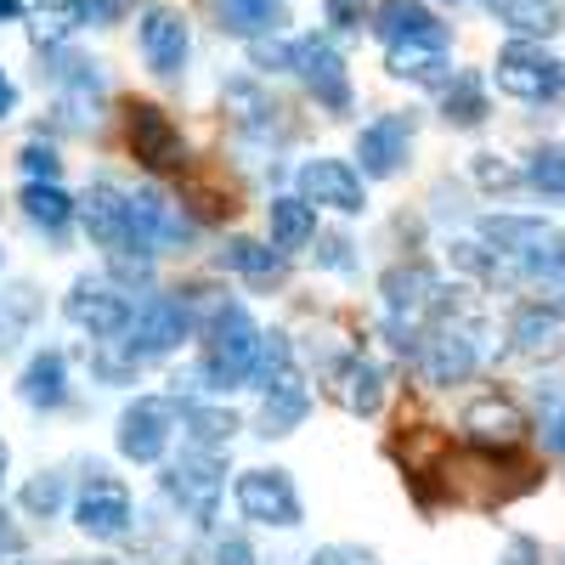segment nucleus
<instances>
[{
  "instance_id": "7ed1b4c3",
  "label": "nucleus",
  "mask_w": 565,
  "mask_h": 565,
  "mask_svg": "<svg viewBox=\"0 0 565 565\" xmlns=\"http://www.w3.org/2000/svg\"><path fill=\"white\" fill-rule=\"evenodd\" d=\"M447 311V289L436 271L424 266H396L385 277V328L396 351H418L424 345V322H436Z\"/></svg>"
},
{
  "instance_id": "aec40b11",
  "label": "nucleus",
  "mask_w": 565,
  "mask_h": 565,
  "mask_svg": "<svg viewBox=\"0 0 565 565\" xmlns=\"http://www.w3.org/2000/svg\"><path fill=\"white\" fill-rule=\"evenodd\" d=\"M141 57L153 74H181L186 63V23L170 7H148L141 12Z\"/></svg>"
},
{
  "instance_id": "a211bd4d",
  "label": "nucleus",
  "mask_w": 565,
  "mask_h": 565,
  "mask_svg": "<svg viewBox=\"0 0 565 565\" xmlns=\"http://www.w3.org/2000/svg\"><path fill=\"white\" fill-rule=\"evenodd\" d=\"M407 148H413V119L407 114H380L373 125H362V136H356L362 175H396L407 164Z\"/></svg>"
},
{
  "instance_id": "6e6552de",
  "label": "nucleus",
  "mask_w": 565,
  "mask_h": 565,
  "mask_svg": "<svg viewBox=\"0 0 565 565\" xmlns=\"http://www.w3.org/2000/svg\"><path fill=\"white\" fill-rule=\"evenodd\" d=\"M186 328H193L186 306L170 300V295H153V300H141V306L130 311V328L119 334V345H125L130 362H153V356H170V351L186 340Z\"/></svg>"
},
{
  "instance_id": "c85d7f7f",
  "label": "nucleus",
  "mask_w": 565,
  "mask_h": 565,
  "mask_svg": "<svg viewBox=\"0 0 565 565\" xmlns=\"http://www.w3.org/2000/svg\"><path fill=\"white\" fill-rule=\"evenodd\" d=\"M441 114H447V125H481L487 119V85L476 74L441 79Z\"/></svg>"
},
{
  "instance_id": "72a5a7b5",
  "label": "nucleus",
  "mask_w": 565,
  "mask_h": 565,
  "mask_svg": "<svg viewBox=\"0 0 565 565\" xmlns=\"http://www.w3.org/2000/svg\"><path fill=\"white\" fill-rule=\"evenodd\" d=\"M74 29H79V7H52V12L34 18L29 34H34V45H45V52H52V45H57L63 34H74Z\"/></svg>"
},
{
  "instance_id": "ea45409f",
  "label": "nucleus",
  "mask_w": 565,
  "mask_h": 565,
  "mask_svg": "<svg viewBox=\"0 0 565 565\" xmlns=\"http://www.w3.org/2000/svg\"><path fill=\"white\" fill-rule=\"evenodd\" d=\"M345 249H351L345 238H328V244H322V266H334V271H345V266H351V255H345Z\"/></svg>"
},
{
  "instance_id": "6ab92c4d",
  "label": "nucleus",
  "mask_w": 565,
  "mask_h": 565,
  "mask_svg": "<svg viewBox=\"0 0 565 565\" xmlns=\"http://www.w3.org/2000/svg\"><path fill=\"white\" fill-rule=\"evenodd\" d=\"M328 391H334V402H340L345 413L373 418V413L385 407V373H380V362H367V356L356 351V356H345L334 373H328Z\"/></svg>"
},
{
  "instance_id": "393cba45",
  "label": "nucleus",
  "mask_w": 565,
  "mask_h": 565,
  "mask_svg": "<svg viewBox=\"0 0 565 565\" xmlns=\"http://www.w3.org/2000/svg\"><path fill=\"white\" fill-rule=\"evenodd\" d=\"M514 351H526V356H537V351H554L559 340H565V317L554 311V306H521L514 311Z\"/></svg>"
},
{
  "instance_id": "f257e3e1",
  "label": "nucleus",
  "mask_w": 565,
  "mask_h": 565,
  "mask_svg": "<svg viewBox=\"0 0 565 565\" xmlns=\"http://www.w3.org/2000/svg\"><path fill=\"white\" fill-rule=\"evenodd\" d=\"M481 244L498 255L503 271L543 277V282H559V277H565V238H559L548 221L492 215V221H481Z\"/></svg>"
},
{
  "instance_id": "f03ea898",
  "label": "nucleus",
  "mask_w": 565,
  "mask_h": 565,
  "mask_svg": "<svg viewBox=\"0 0 565 565\" xmlns=\"http://www.w3.org/2000/svg\"><path fill=\"white\" fill-rule=\"evenodd\" d=\"M266 334L255 328V317L244 306H221L210 317V345H204V385L210 391H238L255 380Z\"/></svg>"
},
{
  "instance_id": "cd10ccee",
  "label": "nucleus",
  "mask_w": 565,
  "mask_h": 565,
  "mask_svg": "<svg viewBox=\"0 0 565 565\" xmlns=\"http://www.w3.org/2000/svg\"><path fill=\"white\" fill-rule=\"evenodd\" d=\"M215 12H221V29H226V34L260 40L266 29H277L282 0H215Z\"/></svg>"
},
{
  "instance_id": "4c0bfd02",
  "label": "nucleus",
  "mask_w": 565,
  "mask_h": 565,
  "mask_svg": "<svg viewBox=\"0 0 565 565\" xmlns=\"http://www.w3.org/2000/svg\"><path fill=\"white\" fill-rule=\"evenodd\" d=\"M328 7V23H340V29H356L362 12H367V0H322Z\"/></svg>"
},
{
  "instance_id": "39448f33",
  "label": "nucleus",
  "mask_w": 565,
  "mask_h": 565,
  "mask_svg": "<svg viewBox=\"0 0 565 565\" xmlns=\"http://www.w3.org/2000/svg\"><path fill=\"white\" fill-rule=\"evenodd\" d=\"M90 244L108 255H141V232H136V193H125L119 181H97L79 204Z\"/></svg>"
},
{
  "instance_id": "c9c22d12",
  "label": "nucleus",
  "mask_w": 565,
  "mask_h": 565,
  "mask_svg": "<svg viewBox=\"0 0 565 565\" xmlns=\"http://www.w3.org/2000/svg\"><path fill=\"white\" fill-rule=\"evenodd\" d=\"M23 170H29V181H57L63 159L45 148V141H29V148H23Z\"/></svg>"
},
{
  "instance_id": "bb28decb",
  "label": "nucleus",
  "mask_w": 565,
  "mask_h": 565,
  "mask_svg": "<svg viewBox=\"0 0 565 565\" xmlns=\"http://www.w3.org/2000/svg\"><path fill=\"white\" fill-rule=\"evenodd\" d=\"M18 204H23V215H29L34 226H45V232H63V226H68V221L79 215V204H74L68 193H63L57 181H29Z\"/></svg>"
},
{
  "instance_id": "1a4fd4ad",
  "label": "nucleus",
  "mask_w": 565,
  "mask_h": 565,
  "mask_svg": "<svg viewBox=\"0 0 565 565\" xmlns=\"http://www.w3.org/2000/svg\"><path fill=\"white\" fill-rule=\"evenodd\" d=\"M130 311H136L130 295L119 289V282H108V277H79L68 289V300H63V317L74 328H85L90 340H119L130 328Z\"/></svg>"
},
{
  "instance_id": "4be33fe9",
  "label": "nucleus",
  "mask_w": 565,
  "mask_h": 565,
  "mask_svg": "<svg viewBox=\"0 0 565 565\" xmlns=\"http://www.w3.org/2000/svg\"><path fill=\"white\" fill-rule=\"evenodd\" d=\"M385 63L396 79H418V85H441L447 79V45H430V40H402V45H385Z\"/></svg>"
},
{
  "instance_id": "f3484780",
  "label": "nucleus",
  "mask_w": 565,
  "mask_h": 565,
  "mask_svg": "<svg viewBox=\"0 0 565 565\" xmlns=\"http://www.w3.org/2000/svg\"><path fill=\"white\" fill-rule=\"evenodd\" d=\"M300 199L322 204V210H340V215H362V170L345 159H311L300 164Z\"/></svg>"
},
{
  "instance_id": "49530a36",
  "label": "nucleus",
  "mask_w": 565,
  "mask_h": 565,
  "mask_svg": "<svg viewBox=\"0 0 565 565\" xmlns=\"http://www.w3.org/2000/svg\"><path fill=\"white\" fill-rule=\"evenodd\" d=\"M548 447H559V452H565V413L548 424Z\"/></svg>"
},
{
  "instance_id": "de8ad7c7",
  "label": "nucleus",
  "mask_w": 565,
  "mask_h": 565,
  "mask_svg": "<svg viewBox=\"0 0 565 565\" xmlns=\"http://www.w3.org/2000/svg\"><path fill=\"white\" fill-rule=\"evenodd\" d=\"M12 18H23V0H0V23H12Z\"/></svg>"
},
{
  "instance_id": "ddd939ff",
  "label": "nucleus",
  "mask_w": 565,
  "mask_h": 565,
  "mask_svg": "<svg viewBox=\"0 0 565 565\" xmlns=\"http://www.w3.org/2000/svg\"><path fill=\"white\" fill-rule=\"evenodd\" d=\"M238 509L249 514V521H260V526H300V492H295V481H289V469H244L238 476Z\"/></svg>"
},
{
  "instance_id": "37998d69",
  "label": "nucleus",
  "mask_w": 565,
  "mask_h": 565,
  "mask_svg": "<svg viewBox=\"0 0 565 565\" xmlns=\"http://www.w3.org/2000/svg\"><path fill=\"white\" fill-rule=\"evenodd\" d=\"M532 559H537V548H532L526 537H514V543H509V559H503V565H532Z\"/></svg>"
},
{
  "instance_id": "9d476101",
  "label": "nucleus",
  "mask_w": 565,
  "mask_h": 565,
  "mask_svg": "<svg viewBox=\"0 0 565 565\" xmlns=\"http://www.w3.org/2000/svg\"><path fill=\"white\" fill-rule=\"evenodd\" d=\"M289 68L300 74V85L328 108V114H345L351 108V74H345V57L334 52V40H289Z\"/></svg>"
},
{
  "instance_id": "dca6fc26",
  "label": "nucleus",
  "mask_w": 565,
  "mask_h": 565,
  "mask_svg": "<svg viewBox=\"0 0 565 565\" xmlns=\"http://www.w3.org/2000/svg\"><path fill=\"white\" fill-rule=\"evenodd\" d=\"M125 130H130V153L148 164V170H181V164H186L181 130H175L170 114H159L153 103H136L130 119H125Z\"/></svg>"
},
{
  "instance_id": "a19ab883",
  "label": "nucleus",
  "mask_w": 565,
  "mask_h": 565,
  "mask_svg": "<svg viewBox=\"0 0 565 565\" xmlns=\"http://www.w3.org/2000/svg\"><path fill=\"white\" fill-rule=\"evenodd\" d=\"M476 175H481L487 186H509V170H503V164H492V153H481V164H476Z\"/></svg>"
},
{
  "instance_id": "b1692460",
  "label": "nucleus",
  "mask_w": 565,
  "mask_h": 565,
  "mask_svg": "<svg viewBox=\"0 0 565 565\" xmlns=\"http://www.w3.org/2000/svg\"><path fill=\"white\" fill-rule=\"evenodd\" d=\"M317 238V210L311 199H271V249H306Z\"/></svg>"
},
{
  "instance_id": "4468645a",
  "label": "nucleus",
  "mask_w": 565,
  "mask_h": 565,
  "mask_svg": "<svg viewBox=\"0 0 565 565\" xmlns=\"http://www.w3.org/2000/svg\"><path fill=\"white\" fill-rule=\"evenodd\" d=\"M74 526L97 543H119L130 532V492L108 481L103 469H90V481L79 487V503H74Z\"/></svg>"
},
{
  "instance_id": "09e8293b",
  "label": "nucleus",
  "mask_w": 565,
  "mask_h": 565,
  "mask_svg": "<svg viewBox=\"0 0 565 565\" xmlns=\"http://www.w3.org/2000/svg\"><path fill=\"white\" fill-rule=\"evenodd\" d=\"M7 463H12V452H7V441H0V481H7Z\"/></svg>"
},
{
  "instance_id": "8fccbe9b",
  "label": "nucleus",
  "mask_w": 565,
  "mask_h": 565,
  "mask_svg": "<svg viewBox=\"0 0 565 565\" xmlns=\"http://www.w3.org/2000/svg\"><path fill=\"white\" fill-rule=\"evenodd\" d=\"M559 289H565V277H559Z\"/></svg>"
},
{
  "instance_id": "2f4dec72",
  "label": "nucleus",
  "mask_w": 565,
  "mask_h": 565,
  "mask_svg": "<svg viewBox=\"0 0 565 565\" xmlns=\"http://www.w3.org/2000/svg\"><path fill=\"white\" fill-rule=\"evenodd\" d=\"M526 181L537 186L543 199H565V148H537L532 159H526Z\"/></svg>"
},
{
  "instance_id": "5701e85b",
  "label": "nucleus",
  "mask_w": 565,
  "mask_h": 565,
  "mask_svg": "<svg viewBox=\"0 0 565 565\" xmlns=\"http://www.w3.org/2000/svg\"><path fill=\"white\" fill-rule=\"evenodd\" d=\"M23 402L29 407H63L68 402V362L57 351H40L29 367H23Z\"/></svg>"
},
{
  "instance_id": "a18cd8bd",
  "label": "nucleus",
  "mask_w": 565,
  "mask_h": 565,
  "mask_svg": "<svg viewBox=\"0 0 565 565\" xmlns=\"http://www.w3.org/2000/svg\"><path fill=\"white\" fill-rule=\"evenodd\" d=\"M12 103H18V90H12V79H7V74H0V119L12 114Z\"/></svg>"
},
{
  "instance_id": "9b49d317",
  "label": "nucleus",
  "mask_w": 565,
  "mask_h": 565,
  "mask_svg": "<svg viewBox=\"0 0 565 565\" xmlns=\"http://www.w3.org/2000/svg\"><path fill=\"white\" fill-rule=\"evenodd\" d=\"M175 424H181V413H175L170 396H136L119 413V452L136 458V463H159L170 436H175Z\"/></svg>"
},
{
  "instance_id": "412c9836",
  "label": "nucleus",
  "mask_w": 565,
  "mask_h": 565,
  "mask_svg": "<svg viewBox=\"0 0 565 565\" xmlns=\"http://www.w3.org/2000/svg\"><path fill=\"white\" fill-rule=\"evenodd\" d=\"M373 34L385 45H402V40H430V45H447V29L436 23V12L424 0H380L373 12Z\"/></svg>"
},
{
  "instance_id": "c756f323",
  "label": "nucleus",
  "mask_w": 565,
  "mask_h": 565,
  "mask_svg": "<svg viewBox=\"0 0 565 565\" xmlns=\"http://www.w3.org/2000/svg\"><path fill=\"white\" fill-rule=\"evenodd\" d=\"M221 266L238 271V277H255V282H277L282 277V249H266V244H249V238H232L221 249Z\"/></svg>"
},
{
  "instance_id": "2eb2a0df",
  "label": "nucleus",
  "mask_w": 565,
  "mask_h": 565,
  "mask_svg": "<svg viewBox=\"0 0 565 565\" xmlns=\"http://www.w3.org/2000/svg\"><path fill=\"white\" fill-rule=\"evenodd\" d=\"M463 436H469V447H481V452H514L526 441V413L514 407L509 396H476L463 407Z\"/></svg>"
},
{
  "instance_id": "e433bc0d",
  "label": "nucleus",
  "mask_w": 565,
  "mask_h": 565,
  "mask_svg": "<svg viewBox=\"0 0 565 565\" xmlns=\"http://www.w3.org/2000/svg\"><path fill=\"white\" fill-rule=\"evenodd\" d=\"M74 7H79V23H119L125 18V7H130V0H74Z\"/></svg>"
},
{
  "instance_id": "20e7f679",
  "label": "nucleus",
  "mask_w": 565,
  "mask_h": 565,
  "mask_svg": "<svg viewBox=\"0 0 565 565\" xmlns=\"http://www.w3.org/2000/svg\"><path fill=\"white\" fill-rule=\"evenodd\" d=\"M249 385L266 391V402H260V430H266V436H289L295 424L311 413V396H306V385H300L295 351H289V340H282V334H266Z\"/></svg>"
},
{
  "instance_id": "79ce46f5",
  "label": "nucleus",
  "mask_w": 565,
  "mask_h": 565,
  "mask_svg": "<svg viewBox=\"0 0 565 565\" xmlns=\"http://www.w3.org/2000/svg\"><path fill=\"white\" fill-rule=\"evenodd\" d=\"M311 565H367V559H356L351 548H322V554H311Z\"/></svg>"
},
{
  "instance_id": "f8f14e48",
  "label": "nucleus",
  "mask_w": 565,
  "mask_h": 565,
  "mask_svg": "<svg viewBox=\"0 0 565 565\" xmlns=\"http://www.w3.org/2000/svg\"><path fill=\"white\" fill-rule=\"evenodd\" d=\"M164 498L186 514L193 526H210L215 521V509H221V463L210 458V452H193V458H181V463H170L164 469Z\"/></svg>"
},
{
  "instance_id": "f704fd0d",
  "label": "nucleus",
  "mask_w": 565,
  "mask_h": 565,
  "mask_svg": "<svg viewBox=\"0 0 565 565\" xmlns=\"http://www.w3.org/2000/svg\"><path fill=\"white\" fill-rule=\"evenodd\" d=\"M23 509L52 521V514L63 509V476H34V481L23 487Z\"/></svg>"
},
{
  "instance_id": "a878e982",
  "label": "nucleus",
  "mask_w": 565,
  "mask_h": 565,
  "mask_svg": "<svg viewBox=\"0 0 565 565\" xmlns=\"http://www.w3.org/2000/svg\"><path fill=\"white\" fill-rule=\"evenodd\" d=\"M487 12L514 34H554L565 23V12L554 7V0H487Z\"/></svg>"
},
{
  "instance_id": "0eeeda50",
  "label": "nucleus",
  "mask_w": 565,
  "mask_h": 565,
  "mask_svg": "<svg viewBox=\"0 0 565 565\" xmlns=\"http://www.w3.org/2000/svg\"><path fill=\"white\" fill-rule=\"evenodd\" d=\"M498 90H509L514 103H554L565 90V57H548L543 45L514 40L498 52Z\"/></svg>"
},
{
  "instance_id": "423d86ee",
  "label": "nucleus",
  "mask_w": 565,
  "mask_h": 565,
  "mask_svg": "<svg viewBox=\"0 0 565 565\" xmlns=\"http://www.w3.org/2000/svg\"><path fill=\"white\" fill-rule=\"evenodd\" d=\"M476 362H481V328H476V322H452V317L441 311L436 328H430V334H424V345H418L424 380H430V385H458V380H469V373H476Z\"/></svg>"
},
{
  "instance_id": "c03bdc74",
  "label": "nucleus",
  "mask_w": 565,
  "mask_h": 565,
  "mask_svg": "<svg viewBox=\"0 0 565 565\" xmlns=\"http://www.w3.org/2000/svg\"><path fill=\"white\" fill-rule=\"evenodd\" d=\"M23 548V537H18V526L7 521V514H0V554H18Z\"/></svg>"
},
{
  "instance_id": "7c9ffc66",
  "label": "nucleus",
  "mask_w": 565,
  "mask_h": 565,
  "mask_svg": "<svg viewBox=\"0 0 565 565\" xmlns=\"http://www.w3.org/2000/svg\"><path fill=\"white\" fill-rule=\"evenodd\" d=\"M181 430H186L193 447L215 452V447H226L232 436H238V418H232L226 407H181Z\"/></svg>"
},
{
  "instance_id": "473e14b6",
  "label": "nucleus",
  "mask_w": 565,
  "mask_h": 565,
  "mask_svg": "<svg viewBox=\"0 0 565 565\" xmlns=\"http://www.w3.org/2000/svg\"><path fill=\"white\" fill-rule=\"evenodd\" d=\"M29 317H34V289H7V295H0V351L18 345Z\"/></svg>"
},
{
  "instance_id": "58836bf2",
  "label": "nucleus",
  "mask_w": 565,
  "mask_h": 565,
  "mask_svg": "<svg viewBox=\"0 0 565 565\" xmlns=\"http://www.w3.org/2000/svg\"><path fill=\"white\" fill-rule=\"evenodd\" d=\"M215 565H255L244 537H215Z\"/></svg>"
}]
</instances>
